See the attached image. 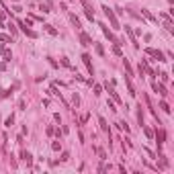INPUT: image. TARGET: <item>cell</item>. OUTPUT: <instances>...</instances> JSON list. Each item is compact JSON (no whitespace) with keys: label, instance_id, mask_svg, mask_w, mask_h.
<instances>
[{"label":"cell","instance_id":"cell-20","mask_svg":"<svg viewBox=\"0 0 174 174\" xmlns=\"http://www.w3.org/2000/svg\"><path fill=\"white\" fill-rule=\"evenodd\" d=\"M70 19H72V23L76 25V29H80V21H78V16H76V14H70Z\"/></svg>","mask_w":174,"mask_h":174},{"label":"cell","instance_id":"cell-23","mask_svg":"<svg viewBox=\"0 0 174 174\" xmlns=\"http://www.w3.org/2000/svg\"><path fill=\"white\" fill-rule=\"evenodd\" d=\"M59 148H62L59 141H53V143H51V150H53V152H59Z\"/></svg>","mask_w":174,"mask_h":174},{"label":"cell","instance_id":"cell-27","mask_svg":"<svg viewBox=\"0 0 174 174\" xmlns=\"http://www.w3.org/2000/svg\"><path fill=\"white\" fill-rule=\"evenodd\" d=\"M143 131H146V135H148V137H152V135H154V131H152V129H148V127L143 129Z\"/></svg>","mask_w":174,"mask_h":174},{"label":"cell","instance_id":"cell-10","mask_svg":"<svg viewBox=\"0 0 174 174\" xmlns=\"http://www.w3.org/2000/svg\"><path fill=\"white\" fill-rule=\"evenodd\" d=\"M156 139H158V146H162L164 139H166V131H164V129H158V133H156Z\"/></svg>","mask_w":174,"mask_h":174},{"label":"cell","instance_id":"cell-15","mask_svg":"<svg viewBox=\"0 0 174 174\" xmlns=\"http://www.w3.org/2000/svg\"><path fill=\"white\" fill-rule=\"evenodd\" d=\"M123 66H125V72H127V76H133V70H131V66H129V62L125 58H123Z\"/></svg>","mask_w":174,"mask_h":174},{"label":"cell","instance_id":"cell-19","mask_svg":"<svg viewBox=\"0 0 174 174\" xmlns=\"http://www.w3.org/2000/svg\"><path fill=\"white\" fill-rule=\"evenodd\" d=\"M139 111H137V121H139V125H143V113H141V104L137 106Z\"/></svg>","mask_w":174,"mask_h":174},{"label":"cell","instance_id":"cell-6","mask_svg":"<svg viewBox=\"0 0 174 174\" xmlns=\"http://www.w3.org/2000/svg\"><path fill=\"white\" fill-rule=\"evenodd\" d=\"M139 70H143V72H148L150 76H156V72H154V70H152L150 66H148V62H146V59H141V62H139Z\"/></svg>","mask_w":174,"mask_h":174},{"label":"cell","instance_id":"cell-22","mask_svg":"<svg viewBox=\"0 0 174 174\" xmlns=\"http://www.w3.org/2000/svg\"><path fill=\"white\" fill-rule=\"evenodd\" d=\"M160 109H162L164 113H170V106H168V103H164V100L160 103Z\"/></svg>","mask_w":174,"mask_h":174},{"label":"cell","instance_id":"cell-9","mask_svg":"<svg viewBox=\"0 0 174 174\" xmlns=\"http://www.w3.org/2000/svg\"><path fill=\"white\" fill-rule=\"evenodd\" d=\"M80 43H82V45H92V39H90V35L80 33Z\"/></svg>","mask_w":174,"mask_h":174},{"label":"cell","instance_id":"cell-25","mask_svg":"<svg viewBox=\"0 0 174 174\" xmlns=\"http://www.w3.org/2000/svg\"><path fill=\"white\" fill-rule=\"evenodd\" d=\"M12 123H14V117H8V119H6V127H10V125H12Z\"/></svg>","mask_w":174,"mask_h":174},{"label":"cell","instance_id":"cell-21","mask_svg":"<svg viewBox=\"0 0 174 174\" xmlns=\"http://www.w3.org/2000/svg\"><path fill=\"white\" fill-rule=\"evenodd\" d=\"M113 53H115V56H123V53H121V47H119V43H115V45H113Z\"/></svg>","mask_w":174,"mask_h":174},{"label":"cell","instance_id":"cell-24","mask_svg":"<svg viewBox=\"0 0 174 174\" xmlns=\"http://www.w3.org/2000/svg\"><path fill=\"white\" fill-rule=\"evenodd\" d=\"M160 158H162V160H160V168H166V166H168V162H166V158H164V156H160Z\"/></svg>","mask_w":174,"mask_h":174},{"label":"cell","instance_id":"cell-5","mask_svg":"<svg viewBox=\"0 0 174 174\" xmlns=\"http://www.w3.org/2000/svg\"><path fill=\"white\" fill-rule=\"evenodd\" d=\"M82 62H84V66H86V70H88V74L92 76L94 68H92V62H90V56H88V53H82Z\"/></svg>","mask_w":174,"mask_h":174},{"label":"cell","instance_id":"cell-26","mask_svg":"<svg viewBox=\"0 0 174 174\" xmlns=\"http://www.w3.org/2000/svg\"><path fill=\"white\" fill-rule=\"evenodd\" d=\"M39 8H41V10H43V12H49V4H41Z\"/></svg>","mask_w":174,"mask_h":174},{"label":"cell","instance_id":"cell-7","mask_svg":"<svg viewBox=\"0 0 174 174\" xmlns=\"http://www.w3.org/2000/svg\"><path fill=\"white\" fill-rule=\"evenodd\" d=\"M160 16H162V21H164V27H166V29L172 33L174 27H172V21H170V16H168V14H160Z\"/></svg>","mask_w":174,"mask_h":174},{"label":"cell","instance_id":"cell-2","mask_svg":"<svg viewBox=\"0 0 174 174\" xmlns=\"http://www.w3.org/2000/svg\"><path fill=\"white\" fill-rule=\"evenodd\" d=\"M146 53H148V56H152V58H156L158 62H166V58H164V53L160 51V49H154V47H148V49H146Z\"/></svg>","mask_w":174,"mask_h":174},{"label":"cell","instance_id":"cell-4","mask_svg":"<svg viewBox=\"0 0 174 174\" xmlns=\"http://www.w3.org/2000/svg\"><path fill=\"white\" fill-rule=\"evenodd\" d=\"M19 27H21V31H23L25 35H27V37H37V33H35V31H31V29H29V25L25 23V21H19Z\"/></svg>","mask_w":174,"mask_h":174},{"label":"cell","instance_id":"cell-12","mask_svg":"<svg viewBox=\"0 0 174 174\" xmlns=\"http://www.w3.org/2000/svg\"><path fill=\"white\" fill-rule=\"evenodd\" d=\"M98 123H100V129H103V131H106V133H109V137H111V129H109V125H106L104 117H100V119H98Z\"/></svg>","mask_w":174,"mask_h":174},{"label":"cell","instance_id":"cell-14","mask_svg":"<svg viewBox=\"0 0 174 174\" xmlns=\"http://www.w3.org/2000/svg\"><path fill=\"white\" fill-rule=\"evenodd\" d=\"M21 158H23L27 164H31V162H33V156H31L29 152H23V154H21Z\"/></svg>","mask_w":174,"mask_h":174},{"label":"cell","instance_id":"cell-18","mask_svg":"<svg viewBox=\"0 0 174 174\" xmlns=\"http://www.w3.org/2000/svg\"><path fill=\"white\" fill-rule=\"evenodd\" d=\"M43 27H45V31H47L49 35H58V31H56V29H53L51 25H43Z\"/></svg>","mask_w":174,"mask_h":174},{"label":"cell","instance_id":"cell-17","mask_svg":"<svg viewBox=\"0 0 174 174\" xmlns=\"http://www.w3.org/2000/svg\"><path fill=\"white\" fill-rule=\"evenodd\" d=\"M0 41H2V43H10L12 39H10V35H6V33H0Z\"/></svg>","mask_w":174,"mask_h":174},{"label":"cell","instance_id":"cell-3","mask_svg":"<svg viewBox=\"0 0 174 174\" xmlns=\"http://www.w3.org/2000/svg\"><path fill=\"white\" fill-rule=\"evenodd\" d=\"M82 6H84V14H86L90 21H94V8H92V4H90L88 0H82Z\"/></svg>","mask_w":174,"mask_h":174},{"label":"cell","instance_id":"cell-16","mask_svg":"<svg viewBox=\"0 0 174 174\" xmlns=\"http://www.w3.org/2000/svg\"><path fill=\"white\" fill-rule=\"evenodd\" d=\"M141 14H143V16H146V19H150V21H158V19H156V16H154V14H152L150 10H146V8H143V10H141Z\"/></svg>","mask_w":174,"mask_h":174},{"label":"cell","instance_id":"cell-28","mask_svg":"<svg viewBox=\"0 0 174 174\" xmlns=\"http://www.w3.org/2000/svg\"><path fill=\"white\" fill-rule=\"evenodd\" d=\"M14 2H19V0H14Z\"/></svg>","mask_w":174,"mask_h":174},{"label":"cell","instance_id":"cell-13","mask_svg":"<svg viewBox=\"0 0 174 174\" xmlns=\"http://www.w3.org/2000/svg\"><path fill=\"white\" fill-rule=\"evenodd\" d=\"M106 90L111 92V96H113V100H115V103H121V98L117 96V92H115V90H113V86H109V84H106Z\"/></svg>","mask_w":174,"mask_h":174},{"label":"cell","instance_id":"cell-8","mask_svg":"<svg viewBox=\"0 0 174 174\" xmlns=\"http://www.w3.org/2000/svg\"><path fill=\"white\" fill-rule=\"evenodd\" d=\"M152 88H154L156 92H160L162 96H166V94H168V92H166V88H164L162 84H158V82H152Z\"/></svg>","mask_w":174,"mask_h":174},{"label":"cell","instance_id":"cell-11","mask_svg":"<svg viewBox=\"0 0 174 174\" xmlns=\"http://www.w3.org/2000/svg\"><path fill=\"white\" fill-rule=\"evenodd\" d=\"M100 27H103V33L106 35V37H109V39L113 41V43H119V41H117V39H115V35H113V33H111V31H109V27H104V25H100Z\"/></svg>","mask_w":174,"mask_h":174},{"label":"cell","instance_id":"cell-1","mask_svg":"<svg viewBox=\"0 0 174 174\" xmlns=\"http://www.w3.org/2000/svg\"><path fill=\"white\" fill-rule=\"evenodd\" d=\"M103 10H104V14H106V19L111 21V25H113L115 29H119V21H117V16H115V12H113V8H109V6H103Z\"/></svg>","mask_w":174,"mask_h":174}]
</instances>
